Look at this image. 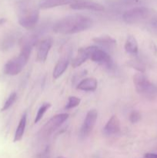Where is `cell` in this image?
I'll list each match as a JSON object with an SVG mask.
<instances>
[{"instance_id": "11", "label": "cell", "mask_w": 157, "mask_h": 158, "mask_svg": "<svg viewBox=\"0 0 157 158\" xmlns=\"http://www.w3.org/2000/svg\"><path fill=\"white\" fill-rule=\"evenodd\" d=\"M71 61V52H66L64 55L61 56L55 65L53 70L54 79H58L62 75L67 69L69 63Z\"/></svg>"}, {"instance_id": "14", "label": "cell", "mask_w": 157, "mask_h": 158, "mask_svg": "<svg viewBox=\"0 0 157 158\" xmlns=\"http://www.w3.org/2000/svg\"><path fill=\"white\" fill-rule=\"evenodd\" d=\"M75 1V0H40L38 7L42 9H51L65 5H71Z\"/></svg>"}, {"instance_id": "25", "label": "cell", "mask_w": 157, "mask_h": 158, "mask_svg": "<svg viewBox=\"0 0 157 158\" xmlns=\"http://www.w3.org/2000/svg\"><path fill=\"white\" fill-rule=\"evenodd\" d=\"M141 119V114L139 111L137 110H132V112L129 114V120L131 123H136Z\"/></svg>"}, {"instance_id": "28", "label": "cell", "mask_w": 157, "mask_h": 158, "mask_svg": "<svg viewBox=\"0 0 157 158\" xmlns=\"http://www.w3.org/2000/svg\"><path fill=\"white\" fill-rule=\"evenodd\" d=\"M6 19H4V18H1V19H0V26H2V25L4 24V23H6Z\"/></svg>"}, {"instance_id": "10", "label": "cell", "mask_w": 157, "mask_h": 158, "mask_svg": "<svg viewBox=\"0 0 157 158\" xmlns=\"http://www.w3.org/2000/svg\"><path fill=\"white\" fill-rule=\"evenodd\" d=\"M53 43V40L51 37H47L44 40H41L38 43L37 47L36 60L38 62H45L47 59L49 52Z\"/></svg>"}, {"instance_id": "3", "label": "cell", "mask_w": 157, "mask_h": 158, "mask_svg": "<svg viewBox=\"0 0 157 158\" xmlns=\"http://www.w3.org/2000/svg\"><path fill=\"white\" fill-rule=\"evenodd\" d=\"M133 83L135 90L140 95L149 98L157 95V86L151 83L143 73H139L134 76Z\"/></svg>"}, {"instance_id": "17", "label": "cell", "mask_w": 157, "mask_h": 158, "mask_svg": "<svg viewBox=\"0 0 157 158\" xmlns=\"http://www.w3.org/2000/svg\"><path fill=\"white\" fill-rule=\"evenodd\" d=\"M98 82L95 78H86L77 85V89L83 91H95L97 89Z\"/></svg>"}, {"instance_id": "18", "label": "cell", "mask_w": 157, "mask_h": 158, "mask_svg": "<svg viewBox=\"0 0 157 158\" xmlns=\"http://www.w3.org/2000/svg\"><path fill=\"white\" fill-rule=\"evenodd\" d=\"M125 50L126 52L132 55H136L138 53L139 46L137 40L133 35H129L125 43Z\"/></svg>"}, {"instance_id": "22", "label": "cell", "mask_w": 157, "mask_h": 158, "mask_svg": "<svg viewBox=\"0 0 157 158\" xmlns=\"http://www.w3.org/2000/svg\"><path fill=\"white\" fill-rule=\"evenodd\" d=\"M80 102H81V100H80L78 97H74V96L69 97L65 108H66V110H70L72 109V108H75L80 104Z\"/></svg>"}, {"instance_id": "13", "label": "cell", "mask_w": 157, "mask_h": 158, "mask_svg": "<svg viewBox=\"0 0 157 158\" xmlns=\"http://www.w3.org/2000/svg\"><path fill=\"white\" fill-rule=\"evenodd\" d=\"M121 130L120 121L117 116L114 115L108 120L106 126L103 128V133L106 136H112L119 134Z\"/></svg>"}, {"instance_id": "7", "label": "cell", "mask_w": 157, "mask_h": 158, "mask_svg": "<svg viewBox=\"0 0 157 158\" xmlns=\"http://www.w3.org/2000/svg\"><path fill=\"white\" fill-rule=\"evenodd\" d=\"M68 118H69L68 114H60L52 117L41 128L39 131L40 137H42V138H46V137L50 136L52 133L58 129L67 120Z\"/></svg>"}, {"instance_id": "27", "label": "cell", "mask_w": 157, "mask_h": 158, "mask_svg": "<svg viewBox=\"0 0 157 158\" xmlns=\"http://www.w3.org/2000/svg\"><path fill=\"white\" fill-rule=\"evenodd\" d=\"M145 158H157V154L154 153H147L145 154Z\"/></svg>"}, {"instance_id": "8", "label": "cell", "mask_w": 157, "mask_h": 158, "mask_svg": "<svg viewBox=\"0 0 157 158\" xmlns=\"http://www.w3.org/2000/svg\"><path fill=\"white\" fill-rule=\"evenodd\" d=\"M98 118V112L96 110L92 109L87 113L83 124L80 131V137L82 138H86L92 133Z\"/></svg>"}, {"instance_id": "23", "label": "cell", "mask_w": 157, "mask_h": 158, "mask_svg": "<svg viewBox=\"0 0 157 158\" xmlns=\"http://www.w3.org/2000/svg\"><path fill=\"white\" fill-rule=\"evenodd\" d=\"M143 0H118L115 2L114 5L118 6H128L142 3Z\"/></svg>"}, {"instance_id": "26", "label": "cell", "mask_w": 157, "mask_h": 158, "mask_svg": "<svg viewBox=\"0 0 157 158\" xmlns=\"http://www.w3.org/2000/svg\"><path fill=\"white\" fill-rule=\"evenodd\" d=\"M129 65H130L132 68H135V69L139 71L140 73H143L145 71V68L144 66H143V65L141 63H139V62L136 61V60L131 61L130 63H129Z\"/></svg>"}, {"instance_id": "6", "label": "cell", "mask_w": 157, "mask_h": 158, "mask_svg": "<svg viewBox=\"0 0 157 158\" xmlns=\"http://www.w3.org/2000/svg\"><path fill=\"white\" fill-rule=\"evenodd\" d=\"M87 49L89 52V60L102 66H104L109 69H113V60L111 56L106 51L95 46H88Z\"/></svg>"}, {"instance_id": "24", "label": "cell", "mask_w": 157, "mask_h": 158, "mask_svg": "<svg viewBox=\"0 0 157 158\" xmlns=\"http://www.w3.org/2000/svg\"><path fill=\"white\" fill-rule=\"evenodd\" d=\"M147 28L150 32L157 35V16H153L148 21Z\"/></svg>"}, {"instance_id": "1", "label": "cell", "mask_w": 157, "mask_h": 158, "mask_svg": "<svg viewBox=\"0 0 157 158\" xmlns=\"http://www.w3.org/2000/svg\"><path fill=\"white\" fill-rule=\"evenodd\" d=\"M92 20L83 15H71L58 20L52 26L55 33L69 35L78 33L90 29Z\"/></svg>"}, {"instance_id": "12", "label": "cell", "mask_w": 157, "mask_h": 158, "mask_svg": "<svg viewBox=\"0 0 157 158\" xmlns=\"http://www.w3.org/2000/svg\"><path fill=\"white\" fill-rule=\"evenodd\" d=\"M92 41L98 44L103 50H113L116 47V40L110 35H102L92 39Z\"/></svg>"}, {"instance_id": "15", "label": "cell", "mask_w": 157, "mask_h": 158, "mask_svg": "<svg viewBox=\"0 0 157 158\" xmlns=\"http://www.w3.org/2000/svg\"><path fill=\"white\" fill-rule=\"evenodd\" d=\"M20 39L18 37V33L16 32H12V33H9L4 37L1 43V48L2 50H9V49H12L15 43L18 41H20Z\"/></svg>"}, {"instance_id": "21", "label": "cell", "mask_w": 157, "mask_h": 158, "mask_svg": "<svg viewBox=\"0 0 157 158\" xmlns=\"http://www.w3.org/2000/svg\"><path fill=\"white\" fill-rule=\"evenodd\" d=\"M16 100H17V94L15 92L12 93V94L9 96V97H8V99L6 100V101L5 102L3 106L2 107L1 112H3V111H6L7 110H9V108L14 104V103L16 101Z\"/></svg>"}, {"instance_id": "19", "label": "cell", "mask_w": 157, "mask_h": 158, "mask_svg": "<svg viewBox=\"0 0 157 158\" xmlns=\"http://www.w3.org/2000/svg\"><path fill=\"white\" fill-rule=\"evenodd\" d=\"M26 114H24L22 116L21 119L19 120L18 127L15 131V135H14V142H18L22 139L23 135L25 133V129H26Z\"/></svg>"}, {"instance_id": "2", "label": "cell", "mask_w": 157, "mask_h": 158, "mask_svg": "<svg viewBox=\"0 0 157 158\" xmlns=\"http://www.w3.org/2000/svg\"><path fill=\"white\" fill-rule=\"evenodd\" d=\"M17 10L20 26L28 30H33L39 19L38 8L27 2H21L18 3Z\"/></svg>"}, {"instance_id": "4", "label": "cell", "mask_w": 157, "mask_h": 158, "mask_svg": "<svg viewBox=\"0 0 157 158\" xmlns=\"http://www.w3.org/2000/svg\"><path fill=\"white\" fill-rule=\"evenodd\" d=\"M31 52L21 49V52L17 57L9 60L4 66V73L9 76H15L22 72L27 63Z\"/></svg>"}, {"instance_id": "16", "label": "cell", "mask_w": 157, "mask_h": 158, "mask_svg": "<svg viewBox=\"0 0 157 158\" xmlns=\"http://www.w3.org/2000/svg\"><path fill=\"white\" fill-rule=\"evenodd\" d=\"M88 60H89V55L87 47L80 48L78 50V53H77L76 56L72 60V67H78L84 63H86Z\"/></svg>"}, {"instance_id": "9", "label": "cell", "mask_w": 157, "mask_h": 158, "mask_svg": "<svg viewBox=\"0 0 157 158\" xmlns=\"http://www.w3.org/2000/svg\"><path fill=\"white\" fill-rule=\"evenodd\" d=\"M70 8L75 10H91L95 12H102L105 9L103 5L92 0H75L70 5Z\"/></svg>"}, {"instance_id": "20", "label": "cell", "mask_w": 157, "mask_h": 158, "mask_svg": "<svg viewBox=\"0 0 157 158\" xmlns=\"http://www.w3.org/2000/svg\"><path fill=\"white\" fill-rule=\"evenodd\" d=\"M51 107V103H44L42 104V106H40L39 109L38 110V112H37L36 116H35V123H37L38 122H39L42 120V118L43 117L44 114H46V111Z\"/></svg>"}, {"instance_id": "29", "label": "cell", "mask_w": 157, "mask_h": 158, "mask_svg": "<svg viewBox=\"0 0 157 158\" xmlns=\"http://www.w3.org/2000/svg\"><path fill=\"white\" fill-rule=\"evenodd\" d=\"M57 158H66V157H62V156H59V157H58Z\"/></svg>"}, {"instance_id": "5", "label": "cell", "mask_w": 157, "mask_h": 158, "mask_svg": "<svg viewBox=\"0 0 157 158\" xmlns=\"http://www.w3.org/2000/svg\"><path fill=\"white\" fill-rule=\"evenodd\" d=\"M151 13L152 12L149 8L144 6L134 7L128 9L123 13V19L127 24H135L149 19Z\"/></svg>"}]
</instances>
